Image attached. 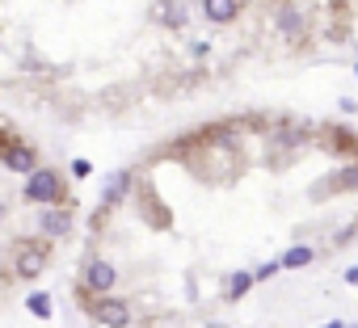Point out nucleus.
<instances>
[{
  "label": "nucleus",
  "mask_w": 358,
  "mask_h": 328,
  "mask_svg": "<svg viewBox=\"0 0 358 328\" xmlns=\"http://www.w3.org/2000/svg\"><path fill=\"white\" fill-rule=\"evenodd\" d=\"M312 257H316L312 244H291V248L278 257V265H283V269H303V265H312Z\"/></svg>",
  "instance_id": "obj_10"
},
{
  "label": "nucleus",
  "mask_w": 358,
  "mask_h": 328,
  "mask_svg": "<svg viewBox=\"0 0 358 328\" xmlns=\"http://www.w3.org/2000/svg\"><path fill=\"white\" fill-rule=\"evenodd\" d=\"M72 228H76L72 210H64V206H42V210H38V232H42V240H68Z\"/></svg>",
  "instance_id": "obj_6"
},
{
  "label": "nucleus",
  "mask_w": 358,
  "mask_h": 328,
  "mask_svg": "<svg viewBox=\"0 0 358 328\" xmlns=\"http://www.w3.org/2000/svg\"><path fill=\"white\" fill-rule=\"evenodd\" d=\"M278 269H283V265H278V257H274V261H266V265H258V269H253V282H270V278H278Z\"/></svg>",
  "instance_id": "obj_15"
},
{
  "label": "nucleus",
  "mask_w": 358,
  "mask_h": 328,
  "mask_svg": "<svg viewBox=\"0 0 358 328\" xmlns=\"http://www.w3.org/2000/svg\"><path fill=\"white\" fill-rule=\"evenodd\" d=\"M89 173H93L89 160H72V177H89Z\"/></svg>",
  "instance_id": "obj_16"
},
{
  "label": "nucleus",
  "mask_w": 358,
  "mask_h": 328,
  "mask_svg": "<svg viewBox=\"0 0 358 328\" xmlns=\"http://www.w3.org/2000/svg\"><path fill=\"white\" fill-rule=\"evenodd\" d=\"M333 190H337V194L358 190V164H346V169H337V173H333Z\"/></svg>",
  "instance_id": "obj_13"
},
{
  "label": "nucleus",
  "mask_w": 358,
  "mask_h": 328,
  "mask_svg": "<svg viewBox=\"0 0 358 328\" xmlns=\"http://www.w3.org/2000/svg\"><path fill=\"white\" fill-rule=\"evenodd\" d=\"M46 261H51V240H26L17 248V257H13V273L21 282H34L38 273L46 269Z\"/></svg>",
  "instance_id": "obj_4"
},
{
  "label": "nucleus",
  "mask_w": 358,
  "mask_h": 328,
  "mask_svg": "<svg viewBox=\"0 0 358 328\" xmlns=\"http://www.w3.org/2000/svg\"><path fill=\"white\" fill-rule=\"evenodd\" d=\"M253 286H258V282H253V273L240 269V273H232V278H228V299H244Z\"/></svg>",
  "instance_id": "obj_12"
},
{
  "label": "nucleus",
  "mask_w": 358,
  "mask_h": 328,
  "mask_svg": "<svg viewBox=\"0 0 358 328\" xmlns=\"http://www.w3.org/2000/svg\"><path fill=\"white\" fill-rule=\"evenodd\" d=\"M354 76H358V68H354Z\"/></svg>",
  "instance_id": "obj_19"
},
{
  "label": "nucleus",
  "mask_w": 358,
  "mask_h": 328,
  "mask_svg": "<svg viewBox=\"0 0 358 328\" xmlns=\"http://www.w3.org/2000/svg\"><path fill=\"white\" fill-rule=\"evenodd\" d=\"M0 164H5L9 173L30 177V173L38 169V152H34V143H26V139H17V135H0Z\"/></svg>",
  "instance_id": "obj_2"
},
{
  "label": "nucleus",
  "mask_w": 358,
  "mask_h": 328,
  "mask_svg": "<svg viewBox=\"0 0 358 328\" xmlns=\"http://www.w3.org/2000/svg\"><path fill=\"white\" fill-rule=\"evenodd\" d=\"M325 328H358V324H341V320H333V324H325Z\"/></svg>",
  "instance_id": "obj_18"
},
{
  "label": "nucleus",
  "mask_w": 358,
  "mask_h": 328,
  "mask_svg": "<svg viewBox=\"0 0 358 328\" xmlns=\"http://www.w3.org/2000/svg\"><path fill=\"white\" fill-rule=\"evenodd\" d=\"M156 17H161L169 30H181V26H186V9L177 5V0H161V13H156Z\"/></svg>",
  "instance_id": "obj_11"
},
{
  "label": "nucleus",
  "mask_w": 358,
  "mask_h": 328,
  "mask_svg": "<svg viewBox=\"0 0 358 328\" xmlns=\"http://www.w3.org/2000/svg\"><path fill=\"white\" fill-rule=\"evenodd\" d=\"M127 190H131V173H114V177L106 181V190H101V210H114V206L127 198Z\"/></svg>",
  "instance_id": "obj_9"
},
{
  "label": "nucleus",
  "mask_w": 358,
  "mask_h": 328,
  "mask_svg": "<svg viewBox=\"0 0 358 328\" xmlns=\"http://www.w3.org/2000/svg\"><path fill=\"white\" fill-rule=\"evenodd\" d=\"M114 282H118V269H114L106 257H89V261H84V269H80V291H89V295H110Z\"/></svg>",
  "instance_id": "obj_5"
},
{
  "label": "nucleus",
  "mask_w": 358,
  "mask_h": 328,
  "mask_svg": "<svg viewBox=\"0 0 358 328\" xmlns=\"http://www.w3.org/2000/svg\"><path fill=\"white\" fill-rule=\"evenodd\" d=\"M26 202H34V206H64V173L34 169L26 177Z\"/></svg>",
  "instance_id": "obj_1"
},
{
  "label": "nucleus",
  "mask_w": 358,
  "mask_h": 328,
  "mask_svg": "<svg viewBox=\"0 0 358 328\" xmlns=\"http://www.w3.org/2000/svg\"><path fill=\"white\" fill-rule=\"evenodd\" d=\"M202 17L211 26H232L240 17V0H202Z\"/></svg>",
  "instance_id": "obj_8"
},
{
  "label": "nucleus",
  "mask_w": 358,
  "mask_h": 328,
  "mask_svg": "<svg viewBox=\"0 0 358 328\" xmlns=\"http://www.w3.org/2000/svg\"><path fill=\"white\" fill-rule=\"evenodd\" d=\"M346 282H350V286H358V261H354L350 269H346Z\"/></svg>",
  "instance_id": "obj_17"
},
{
  "label": "nucleus",
  "mask_w": 358,
  "mask_h": 328,
  "mask_svg": "<svg viewBox=\"0 0 358 328\" xmlns=\"http://www.w3.org/2000/svg\"><path fill=\"white\" fill-rule=\"evenodd\" d=\"M26 311H30V316H38V320H46V316H51V295H46V291H30Z\"/></svg>",
  "instance_id": "obj_14"
},
{
  "label": "nucleus",
  "mask_w": 358,
  "mask_h": 328,
  "mask_svg": "<svg viewBox=\"0 0 358 328\" xmlns=\"http://www.w3.org/2000/svg\"><path fill=\"white\" fill-rule=\"evenodd\" d=\"M274 26L291 38V42H299L303 34H308V17H303L295 5H278V13H274Z\"/></svg>",
  "instance_id": "obj_7"
},
{
  "label": "nucleus",
  "mask_w": 358,
  "mask_h": 328,
  "mask_svg": "<svg viewBox=\"0 0 358 328\" xmlns=\"http://www.w3.org/2000/svg\"><path fill=\"white\" fill-rule=\"evenodd\" d=\"M84 299H89V291H84ZM89 316H93L97 328H127L131 324V307L123 299H114V295H93L89 299Z\"/></svg>",
  "instance_id": "obj_3"
}]
</instances>
